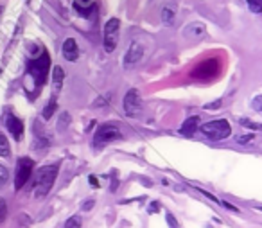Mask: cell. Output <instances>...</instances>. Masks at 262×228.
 <instances>
[{
    "label": "cell",
    "instance_id": "1",
    "mask_svg": "<svg viewBox=\"0 0 262 228\" xmlns=\"http://www.w3.org/2000/svg\"><path fill=\"white\" fill-rule=\"evenodd\" d=\"M56 176H58V167L56 165H47V167H41L35 176V196L36 198H43L49 194V190L52 189Z\"/></svg>",
    "mask_w": 262,
    "mask_h": 228
},
{
    "label": "cell",
    "instance_id": "2",
    "mask_svg": "<svg viewBox=\"0 0 262 228\" xmlns=\"http://www.w3.org/2000/svg\"><path fill=\"white\" fill-rule=\"evenodd\" d=\"M201 133L205 137H208L210 140H225L232 135V128H230V122L225 119H218V120H210L207 124L201 126Z\"/></svg>",
    "mask_w": 262,
    "mask_h": 228
},
{
    "label": "cell",
    "instance_id": "3",
    "mask_svg": "<svg viewBox=\"0 0 262 228\" xmlns=\"http://www.w3.org/2000/svg\"><path fill=\"white\" fill-rule=\"evenodd\" d=\"M49 56L45 54H40L38 58H35V60H31L29 65H27V70H29V74L35 77L36 84H43L45 83V77H47V70H49Z\"/></svg>",
    "mask_w": 262,
    "mask_h": 228
},
{
    "label": "cell",
    "instance_id": "4",
    "mask_svg": "<svg viewBox=\"0 0 262 228\" xmlns=\"http://www.w3.org/2000/svg\"><path fill=\"white\" fill-rule=\"evenodd\" d=\"M122 139V133H120V129L113 124H103L99 126L97 129V133H95V146L97 148H103V146L110 144V142H113V140H120Z\"/></svg>",
    "mask_w": 262,
    "mask_h": 228
},
{
    "label": "cell",
    "instance_id": "5",
    "mask_svg": "<svg viewBox=\"0 0 262 228\" xmlns=\"http://www.w3.org/2000/svg\"><path fill=\"white\" fill-rule=\"evenodd\" d=\"M119 31H120V22L117 18L108 20L106 27H104V50L106 52H113L119 43Z\"/></svg>",
    "mask_w": 262,
    "mask_h": 228
},
{
    "label": "cell",
    "instance_id": "6",
    "mask_svg": "<svg viewBox=\"0 0 262 228\" xmlns=\"http://www.w3.org/2000/svg\"><path fill=\"white\" fill-rule=\"evenodd\" d=\"M35 162L31 158H20L16 162V173H15V189L20 190L27 182H29L31 174H33Z\"/></svg>",
    "mask_w": 262,
    "mask_h": 228
},
{
    "label": "cell",
    "instance_id": "7",
    "mask_svg": "<svg viewBox=\"0 0 262 228\" xmlns=\"http://www.w3.org/2000/svg\"><path fill=\"white\" fill-rule=\"evenodd\" d=\"M142 110V97H140V92L137 88H131L126 92L124 95V112L129 117H137Z\"/></svg>",
    "mask_w": 262,
    "mask_h": 228
},
{
    "label": "cell",
    "instance_id": "8",
    "mask_svg": "<svg viewBox=\"0 0 262 228\" xmlns=\"http://www.w3.org/2000/svg\"><path fill=\"white\" fill-rule=\"evenodd\" d=\"M5 126H7V131L13 135L15 140H20L22 135H24V124H22L20 119H16L15 115H5Z\"/></svg>",
    "mask_w": 262,
    "mask_h": 228
},
{
    "label": "cell",
    "instance_id": "9",
    "mask_svg": "<svg viewBox=\"0 0 262 228\" xmlns=\"http://www.w3.org/2000/svg\"><path fill=\"white\" fill-rule=\"evenodd\" d=\"M142 54H144V49L142 45L139 43V41H131V45H129L128 52H126V65L128 67H131V65L139 63L140 60H142Z\"/></svg>",
    "mask_w": 262,
    "mask_h": 228
},
{
    "label": "cell",
    "instance_id": "10",
    "mask_svg": "<svg viewBox=\"0 0 262 228\" xmlns=\"http://www.w3.org/2000/svg\"><path fill=\"white\" fill-rule=\"evenodd\" d=\"M63 56L67 61H75L77 56H79V49H77V43H75L74 38H67L63 41Z\"/></svg>",
    "mask_w": 262,
    "mask_h": 228
},
{
    "label": "cell",
    "instance_id": "11",
    "mask_svg": "<svg viewBox=\"0 0 262 228\" xmlns=\"http://www.w3.org/2000/svg\"><path fill=\"white\" fill-rule=\"evenodd\" d=\"M198 128H199V117L198 115H194V117H188V119L183 122L182 133L185 135V137H192V135L198 131Z\"/></svg>",
    "mask_w": 262,
    "mask_h": 228
},
{
    "label": "cell",
    "instance_id": "12",
    "mask_svg": "<svg viewBox=\"0 0 262 228\" xmlns=\"http://www.w3.org/2000/svg\"><path fill=\"white\" fill-rule=\"evenodd\" d=\"M74 9L81 15H90V11L95 9V4L94 0H74Z\"/></svg>",
    "mask_w": 262,
    "mask_h": 228
},
{
    "label": "cell",
    "instance_id": "13",
    "mask_svg": "<svg viewBox=\"0 0 262 228\" xmlns=\"http://www.w3.org/2000/svg\"><path fill=\"white\" fill-rule=\"evenodd\" d=\"M63 79H65V72H63V69H61L60 65H56L54 74H52V81H54L56 90H60L61 86H63Z\"/></svg>",
    "mask_w": 262,
    "mask_h": 228
},
{
    "label": "cell",
    "instance_id": "14",
    "mask_svg": "<svg viewBox=\"0 0 262 228\" xmlns=\"http://www.w3.org/2000/svg\"><path fill=\"white\" fill-rule=\"evenodd\" d=\"M11 153V148H9V142H7V139H5L4 133H0V156H4V158H7Z\"/></svg>",
    "mask_w": 262,
    "mask_h": 228
},
{
    "label": "cell",
    "instance_id": "15",
    "mask_svg": "<svg viewBox=\"0 0 262 228\" xmlns=\"http://www.w3.org/2000/svg\"><path fill=\"white\" fill-rule=\"evenodd\" d=\"M239 124L244 126V128H248V129H253V131H262L261 122H255V120H252V119H241L239 120Z\"/></svg>",
    "mask_w": 262,
    "mask_h": 228
},
{
    "label": "cell",
    "instance_id": "16",
    "mask_svg": "<svg viewBox=\"0 0 262 228\" xmlns=\"http://www.w3.org/2000/svg\"><path fill=\"white\" fill-rule=\"evenodd\" d=\"M162 20L165 22V24H173L174 22V7H169V5H165L162 9Z\"/></svg>",
    "mask_w": 262,
    "mask_h": 228
},
{
    "label": "cell",
    "instance_id": "17",
    "mask_svg": "<svg viewBox=\"0 0 262 228\" xmlns=\"http://www.w3.org/2000/svg\"><path fill=\"white\" fill-rule=\"evenodd\" d=\"M248 7L255 15H262V0H246Z\"/></svg>",
    "mask_w": 262,
    "mask_h": 228
},
{
    "label": "cell",
    "instance_id": "18",
    "mask_svg": "<svg viewBox=\"0 0 262 228\" xmlns=\"http://www.w3.org/2000/svg\"><path fill=\"white\" fill-rule=\"evenodd\" d=\"M56 106H58V103H56V99L52 97V99L49 101V104H47V106H45V110H43V117H45V119H50V117L54 115Z\"/></svg>",
    "mask_w": 262,
    "mask_h": 228
},
{
    "label": "cell",
    "instance_id": "19",
    "mask_svg": "<svg viewBox=\"0 0 262 228\" xmlns=\"http://www.w3.org/2000/svg\"><path fill=\"white\" fill-rule=\"evenodd\" d=\"M83 227V219H81V216H72V218L65 223V228H81Z\"/></svg>",
    "mask_w": 262,
    "mask_h": 228
},
{
    "label": "cell",
    "instance_id": "20",
    "mask_svg": "<svg viewBox=\"0 0 262 228\" xmlns=\"http://www.w3.org/2000/svg\"><path fill=\"white\" fill-rule=\"evenodd\" d=\"M7 178H9V171H7L4 165H0V189L7 184Z\"/></svg>",
    "mask_w": 262,
    "mask_h": 228
},
{
    "label": "cell",
    "instance_id": "21",
    "mask_svg": "<svg viewBox=\"0 0 262 228\" xmlns=\"http://www.w3.org/2000/svg\"><path fill=\"white\" fill-rule=\"evenodd\" d=\"M252 106H253V110H255V112H259V114H262V95H257V97L253 99Z\"/></svg>",
    "mask_w": 262,
    "mask_h": 228
},
{
    "label": "cell",
    "instance_id": "22",
    "mask_svg": "<svg viewBox=\"0 0 262 228\" xmlns=\"http://www.w3.org/2000/svg\"><path fill=\"white\" fill-rule=\"evenodd\" d=\"M252 140H253V135H241V137H237L239 144H248V142H252Z\"/></svg>",
    "mask_w": 262,
    "mask_h": 228
},
{
    "label": "cell",
    "instance_id": "23",
    "mask_svg": "<svg viewBox=\"0 0 262 228\" xmlns=\"http://www.w3.org/2000/svg\"><path fill=\"white\" fill-rule=\"evenodd\" d=\"M158 208H160V203H158V201H153V203L149 205V214L156 212V210H158Z\"/></svg>",
    "mask_w": 262,
    "mask_h": 228
},
{
    "label": "cell",
    "instance_id": "24",
    "mask_svg": "<svg viewBox=\"0 0 262 228\" xmlns=\"http://www.w3.org/2000/svg\"><path fill=\"white\" fill-rule=\"evenodd\" d=\"M219 106H221V101H216V103L205 104V108H207V110H212V108H219Z\"/></svg>",
    "mask_w": 262,
    "mask_h": 228
},
{
    "label": "cell",
    "instance_id": "25",
    "mask_svg": "<svg viewBox=\"0 0 262 228\" xmlns=\"http://www.w3.org/2000/svg\"><path fill=\"white\" fill-rule=\"evenodd\" d=\"M4 214H5V201L4 199H0V219L4 218Z\"/></svg>",
    "mask_w": 262,
    "mask_h": 228
},
{
    "label": "cell",
    "instance_id": "26",
    "mask_svg": "<svg viewBox=\"0 0 262 228\" xmlns=\"http://www.w3.org/2000/svg\"><path fill=\"white\" fill-rule=\"evenodd\" d=\"M90 184H92V187H99V184H97V178L95 176H90Z\"/></svg>",
    "mask_w": 262,
    "mask_h": 228
},
{
    "label": "cell",
    "instance_id": "27",
    "mask_svg": "<svg viewBox=\"0 0 262 228\" xmlns=\"http://www.w3.org/2000/svg\"><path fill=\"white\" fill-rule=\"evenodd\" d=\"M92 207H94V199H90V201H86V205H83L84 210H90Z\"/></svg>",
    "mask_w": 262,
    "mask_h": 228
}]
</instances>
